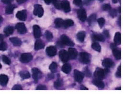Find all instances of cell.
<instances>
[{
	"mask_svg": "<svg viewBox=\"0 0 125 94\" xmlns=\"http://www.w3.org/2000/svg\"><path fill=\"white\" fill-rule=\"evenodd\" d=\"M79 60L83 63L87 64L90 62V55L86 52H81L79 55Z\"/></svg>",
	"mask_w": 125,
	"mask_h": 94,
	"instance_id": "obj_1",
	"label": "cell"
},
{
	"mask_svg": "<svg viewBox=\"0 0 125 94\" xmlns=\"http://www.w3.org/2000/svg\"><path fill=\"white\" fill-rule=\"evenodd\" d=\"M34 14L35 16H38L39 17L42 16L44 14V10L40 5L36 4L34 5Z\"/></svg>",
	"mask_w": 125,
	"mask_h": 94,
	"instance_id": "obj_2",
	"label": "cell"
},
{
	"mask_svg": "<svg viewBox=\"0 0 125 94\" xmlns=\"http://www.w3.org/2000/svg\"><path fill=\"white\" fill-rule=\"evenodd\" d=\"M94 76L96 79L102 80L105 78V71L103 69L100 68H97L96 69Z\"/></svg>",
	"mask_w": 125,
	"mask_h": 94,
	"instance_id": "obj_3",
	"label": "cell"
},
{
	"mask_svg": "<svg viewBox=\"0 0 125 94\" xmlns=\"http://www.w3.org/2000/svg\"><path fill=\"white\" fill-rule=\"evenodd\" d=\"M61 41L63 44L69 46H74V44L71 40L65 35H62L60 37Z\"/></svg>",
	"mask_w": 125,
	"mask_h": 94,
	"instance_id": "obj_4",
	"label": "cell"
},
{
	"mask_svg": "<svg viewBox=\"0 0 125 94\" xmlns=\"http://www.w3.org/2000/svg\"><path fill=\"white\" fill-rule=\"evenodd\" d=\"M74 76L75 80L79 83H81L84 78V74L77 70L74 71Z\"/></svg>",
	"mask_w": 125,
	"mask_h": 94,
	"instance_id": "obj_5",
	"label": "cell"
},
{
	"mask_svg": "<svg viewBox=\"0 0 125 94\" xmlns=\"http://www.w3.org/2000/svg\"><path fill=\"white\" fill-rule=\"evenodd\" d=\"M33 59L32 55L30 53H23L20 57V61L22 63H27L32 60Z\"/></svg>",
	"mask_w": 125,
	"mask_h": 94,
	"instance_id": "obj_6",
	"label": "cell"
},
{
	"mask_svg": "<svg viewBox=\"0 0 125 94\" xmlns=\"http://www.w3.org/2000/svg\"><path fill=\"white\" fill-rule=\"evenodd\" d=\"M32 77L35 82H37L39 79L41 78V73L40 71L36 68H34L32 70Z\"/></svg>",
	"mask_w": 125,
	"mask_h": 94,
	"instance_id": "obj_7",
	"label": "cell"
},
{
	"mask_svg": "<svg viewBox=\"0 0 125 94\" xmlns=\"http://www.w3.org/2000/svg\"><path fill=\"white\" fill-rule=\"evenodd\" d=\"M59 57L62 62L65 63L69 60L68 52L65 50H61L59 52Z\"/></svg>",
	"mask_w": 125,
	"mask_h": 94,
	"instance_id": "obj_8",
	"label": "cell"
},
{
	"mask_svg": "<svg viewBox=\"0 0 125 94\" xmlns=\"http://www.w3.org/2000/svg\"><path fill=\"white\" fill-rule=\"evenodd\" d=\"M77 16L80 20L84 22L87 19V14L86 11L83 8L80 9L77 11Z\"/></svg>",
	"mask_w": 125,
	"mask_h": 94,
	"instance_id": "obj_9",
	"label": "cell"
},
{
	"mask_svg": "<svg viewBox=\"0 0 125 94\" xmlns=\"http://www.w3.org/2000/svg\"><path fill=\"white\" fill-rule=\"evenodd\" d=\"M16 28L20 34H24L27 32V28L24 23H18L16 25Z\"/></svg>",
	"mask_w": 125,
	"mask_h": 94,
	"instance_id": "obj_10",
	"label": "cell"
},
{
	"mask_svg": "<svg viewBox=\"0 0 125 94\" xmlns=\"http://www.w3.org/2000/svg\"><path fill=\"white\" fill-rule=\"evenodd\" d=\"M46 52L47 54L49 57H54L56 54L57 49L55 47L50 46L46 48Z\"/></svg>",
	"mask_w": 125,
	"mask_h": 94,
	"instance_id": "obj_11",
	"label": "cell"
},
{
	"mask_svg": "<svg viewBox=\"0 0 125 94\" xmlns=\"http://www.w3.org/2000/svg\"><path fill=\"white\" fill-rule=\"evenodd\" d=\"M16 17L18 19L21 21H25L27 18V11L25 10H23L17 12Z\"/></svg>",
	"mask_w": 125,
	"mask_h": 94,
	"instance_id": "obj_12",
	"label": "cell"
},
{
	"mask_svg": "<svg viewBox=\"0 0 125 94\" xmlns=\"http://www.w3.org/2000/svg\"><path fill=\"white\" fill-rule=\"evenodd\" d=\"M61 7L66 13H68L70 11V5L69 3L67 0H63L61 2Z\"/></svg>",
	"mask_w": 125,
	"mask_h": 94,
	"instance_id": "obj_13",
	"label": "cell"
},
{
	"mask_svg": "<svg viewBox=\"0 0 125 94\" xmlns=\"http://www.w3.org/2000/svg\"><path fill=\"white\" fill-rule=\"evenodd\" d=\"M102 64L103 66L108 68H112L114 65V62L109 58H106L104 59L103 61Z\"/></svg>",
	"mask_w": 125,
	"mask_h": 94,
	"instance_id": "obj_14",
	"label": "cell"
},
{
	"mask_svg": "<svg viewBox=\"0 0 125 94\" xmlns=\"http://www.w3.org/2000/svg\"><path fill=\"white\" fill-rule=\"evenodd\" d=\"M69 58L71 59H74L77 57L78 53L75 48H70L68 50Z\"/></svg>",
	"mask_w": 125,
	"mask_h": 94,
	"instance_id": "obj_15",
	"label": "cell"
},
{
	"mask_svg": "<svg viewBox=\"0 0 125 94\" xmlns=\"http://www.w3.org/2000/svg\"><path fill=\"white\" fill-rule=\"evenodd\" d=\"M34 34L35 38H38L41 36V31L39 26L37 25H34L33 26Z\"/></svg>",
	"mask_w": 125,
	"mask_h": 94,
	"instance_id": "obj_16",
	"label": "cell"
},
{
	"mask_svg": "<svg viewBox=\"0 0 125 94\" xmlns=\"http://www.w3.org/2000/svg\"><path fill=\"white\" fill-rule=\"evenodd\" d=\"M45 46V44L42 40L40 39L37 40L35 42L34 49L36 50H39L44 48Z\"/></svg>",
	"mask_w": 125,
	"mask_h": 94,
	"instance_id": "obj_17",
	"label": "cell"
},
{
	"mask_svg": "<svg viewBox=\"0 0 125 94\" xmlns=\"http://www.w3.org/2000/svg\"><path fill=\"white\" fill-rule=\"evenodd\" d=\"M9 81V78L5 75H0V84L2 86H5L7 84Z\"/></svg>",
	"mask_w": 125,
	"mask_h": 94,
	"instance_id": "obj_18",
	"label": "cell"
},
{
	"mask_svg": "<svg viewBox=\"0 0 125 94\" xmlns=\"http://www.w3.org/2000/svg\"><path fill=\"white\" fill-rule=\"evenodd\" d=\"M112 49L113 53L114 56L117 59H120L121 58V51L115 48H113Z\"/></svg>",
	"mask_w": 125,
	"mask_h": 94,
	"instance_id": "obj_19",
	"label": "cell"
},
{
	"mask_svg": "<svg viewBox=\"0 0 125 94\" xmlns=\"http://www.w3.org/2000/svg\"><path fill=\"white\" fill-rule=\"evenodd\" d=\"M9 40L12 43H13V44L14 46H20L22 43V42L20 39L16 37L10 38Z\"/></svg>",
	"mask_w": 125,
	"mask_h": 94,
	"instance_id": "obj_20",
	"label": "cell"
},
{
	"mask_svg": "<svg viewBox=\"0 0 125 94\" xmlns=\"http://www.w3.org/2000/svg\"><path fill=\"white\" fill-rule=\"evenodd\" d=\"M114 43L116 45H119L121 43V34L120 32H117L115 34L114 38Z\"/></svg>",
	"mask_w": 125,
	"mask_h": 94,
	"instance_id": "obj_21",
	"label": "cell"
},
{
	"mask_svg": "<svg viewBox=\"0 0 125 94\" xmlns=\"http://www.w3.org/2000/svg\"><path fill=\"white\" fill-rule=\"evenodd\" d=\"M71 70V66L69 63L65 64L62 66V71L65 74H68L70 72Z\"/></svg>",
	"mask_w": 125,
	"mask_h": 94,
	"instance_id": "obj_22",
	"label": "cell"
},
{
	"mask_svg": "<svg viewBox=\"0 0 125 94\" xmlns=\"http://www.w3.org/2000/svg\"><path fill=\"white\" fill-rule=\"evenodd\" d=\"M14 31V28L13 27L9 26L6 27L4 30L5 35L8 36L13 34Z\"/></svg>",
	"mask_w": 125,
	"mask_h": 94,
	"instance_id": "obj_23",
	"label": "cell"
},
{
	"mask_svg": "<svg viewBox=\"0 0 125 94\" xmlns=\"http://www.w3.org/2000/svg\"><path fill=\"white\" fill-rule=\"evenodd\" d=\"M92 83L95 85L101 88H103L105 86L104 83L100 79H94L92 81Z\"/></svg>",
	"mask_w": 125,
	"mask_h": 94,
	"instance_id": "obj_24",
	"label": "cell"
},
{
	"mask_svg": "<svg viewBox=\"0 0 125 94\" xmlns=\"http://www.w3.org/2000/svg\"><path fill=\"white\" fill-rule=\"evenodd\" d=\"M76 36L77 40L79 42H84L85 37V32L83 31H80L77 34Z\"/></svg>",
	"mask_w": 125,
	"mask_h": 94,
	"instance_id": "obj_25",
	"label": "cell"
},
{
	"mask_svg": "<svg viewBox=\"0 0 125 94\" xmlns=\"http://www.w3.org/2000/svg\"><path fill=\"white\" fill-rule=\"evenodd\" d=\"M16 7V6L14 5H11V4L8 5L6 8V13L8 14L13 13L14 10Z\"/></svg>",
	"mask_w": 125,
	"mask_h": 94,
	"instance_id": "obj_26",
	"label": "cell"
},
{
	"mask_svg": "<svg viewBox=\"0 0 125 94\" xmlns=\"http://www.w3.org/2000/svg\"><path fill=\"white\" fill-rule=\"evenodd\" d=\"M74 25V22L72 20H67L63 21V27L65 28H67L71 26H73Z\"/></svg>",
	"mask_w": 125,
	"mask_h": 94,
	"instance_id": "obj_27",
	"label": "cell"
},
{
	"mask_svg": "<svg viewBox=\"0 0 125 94\" xmlns=\"http://www.w3.org/2000/svg\"><path fill=\"white\" fill-rule=\"evenodd\" d=\"M20 75L22 78L24 79H28L30 77V74L27 71L23 70L20 73Z\"/></svg>",
	"mask_w": 125,
	"mask_h": 94,
	"instance_id": "obj_28",
	"label": "cell"
},
{
	"mask_svg": "<svg viewBox=\"0 0 125 94\" xmlns=\"http://www.w3.org/2000/svg\"><path fill=\"white\" fill-rule=\"evenodd\" d=\"M64 21L61 18H57L54 21L55 26L57 28H60L63 26Z\"/></svg>",
	"mask_w": 125,
	"mask_h": 94,
	"instance_id": "obj_29",
	"label": "cell"
},
{
	"mask_svg": "<svg viewBox=\"0 0 125 94\" xmlns=\"http://www.w3.org/2000/svg\"><path fill=\"white\" fill-rule=\"evenodd\" d=\"M94 40L99 42H103L105 41V37L101 34H95L93 36Z\"/></svg>",
	"mask_w": 125,
	"mask_h": 94,
	"instance_id": "obj_30",
	"label": "cell"
},
{
	"mask_svg": "<svg viewBox=\"0 0 125 94\" xmlns=\"http://www.w3.org/2000/svg\"><path fill=\"white\" fill-rule=\"evenodd\" d=\"M96 15L95 14H92L89 16L88 18L87 21L88 24L90 26L94 22L96 21Z\"/></svg>",
	"mask_w": 125,
	"mask_h": 94,
	"instance_id": "obj_31",
	"label": "cell"
},
{
	"mask_svg": "<svg viewBox=\"0 0 125 94\" xmlns=\"http://www.w3.org/2000/svg\"><path fill=\"white\" fill-rule=\"evenodd\" d=\"M49 69L52 73H56L57 69V64L54 62H52L50 66Z\"/></svg>",
	"mask_w": 125,
	"mask_h": 94,
	"instance_id": "obj_32",
	"label": "cell"
},
{
	"mask_svg": "<svg viewBox=\"0 0 125 94\" xmlns=\"http://www.w3.org/2000/svg\"><path fill=\"white\" fill-rule=\"evenodd\" d=\"M92 48L94 50L98 52H100L101 51V47L100 45L98 43L96 42H94L92 43L91 46Z\"/></svg>",
	"mask_w": 125,
	"mask_h": 94,
	"instance_id": "obj_33",
	"label": "cell"
},
{
	"mask_svg": "<svg viewBox=\"0 0 125 94\" xmlns=\"http://www.w3.org/2000/svg\"><path fill=\"white\" fill-rule=\"evenodd\" d=\"M45 37L47 40L48 41H50L53 38V36L52 33L50 31H45Z\"/></svg>",
	"mask_w": 125,
	"mask_h": 94,
	"instance_id": "obj_34",
	"label": "cell"
},
{
	"mask_svg": "<svg viewBox=\"0 0 125 94\" xmlns=\"http://www.w3.org/2000/svg\"><path fill=\"white\" fill-rule=\"evenodd\" d=\"M62 85V82L60 79H58L54 82V86L56 89H58L59 88L61 87Z\"/></svg>",
	"mask_w": 125,
	"mask_h": 94,
	"instance_id": "obj_35",
	"label": "cell"
},
{
	"mask_svg": "<svg viewBox=\"0 0 125 94\" xmlns=\"http://www.w3.org/2000/svg\"><path fill=\"white\" fill-rule=\"evenodd\" d=\"M7 45L6 43L2 42L0 43V50L4 51L7 49Z\"/></svg>",
	"mask_w": 125,
	"mask_h": 94,
	"instance_id": "obj_36",
	"label": "cell"
},
{
	"mask_svg": "<svg viewBox=\"0 0 125 94\" xmlns=\"http://www.w3.org/2000/svg\"><path fill=\"white\" fill-rule=\"evenodd\" d=\"M2 59L3 62L6 64L9 65L11 63L10 59L7 57L5 56V55H3L2 56Z\"/></svg>",
	"mask_w": 125,
	"mask_h": 94,
	"instance_id": "obj_37",
	"label": "cell"
},
{
	"mask_svg": "<svg viewBox=\"0 0 125 94\" xmlns=\"http://www.w3.org/2000/svg\"><path fill=\"white\" fill-rule=\"evenodd\" d=\"M54 5V6L58 9H62L61 7V2L59 1H56L53 2Z\"/></svg>",
	"mask_w": 125,
	"mask_h": 94,
	"instance_id": "obj_38",
	"label": "cell"
},
{
	"mask_svg": "<svg viewBox=\"0 0 125 94\" xmlns=\"http://www.w3.org/2000/svg\"><path fill=\"white\" fill-rule=\"evenodd\" d=\"M97 21H98V22L99 26L101 28H102L105 24V19L103 18H101L98 19Z\"/></svg>",
	"mask_w": 125,
	"mask_h": 94,
	"instance_id": "obj_39",
	"label": "cell"
},
{
	"mask_svg": "<svg viewBox=\"0 0 125 94\" xmlns=\"http://www.w3.org/2000/svg\"><path fill=\"white\" fill-rule=\"evenodd\" d=\"M109 14L112 17H114L115 16H116L117 15L116 10L114 9H110V10H109Z\"/></svg>",
	"mask_w": 125,
	"mask_h": 94,
	"instance_id": "obj_40",
	"label": "cell"
},
{
	"mask_svg": "<svg viewBox=\"0 0 125 94\" xmlns=\"http://www.w3.org/2000/svg\"><path fill=\"white\" fill-rule=\"evenodd\" d=\"M121 76V65H120L118 68H117V71L116 73V76L117 77L120 78Z\"/></svg>",
	"mask_w": 125,
	"mask_h": 94,
	"instance_id": "obj_41",
	"label": "cell"
},
{
	"mask_svg": "<svg viewBox=\"0 0 125 94\" xmlns=\"http://www.w3.org/2000/svg\"><path fill=\"white\" fill-rule=\"evenodd\" d=\"M102 9L105 11H109L111 9V7L109 4H105L102 5Z\"/></svg>",
	"mask_w": 125,
	"mask_h": 94,
	"instance_id": "obj_42",
	"label": "cell"
},
{
	"mask_svg": "<svg viewBox=\"0 0 125 94\" xmlns=\"http://www.w3.org/2000/svg\"><path fill=\"white\" fill-rule=\"evenodd\" d=\"M84 73H85V75L87 76V77H91V75L90 71H89L88 68L87 67H86V68H85Z\"/></svg>",
	"mask_w": 125,
	"mask_h": 94,
	"instance_id": "obj_43",
	"label": "cell"
},
{
	"mask_svg": "<svg viewBox=\"0 0 125 94\" xmlns=\"http://www.w3.org/2000/svg\"><path fill=\"white\" fill-rule=\"evenodd\" d=\"M36 90H46L47 88L46 86L44 85H40L37 86Z\"/></svg>",
	"mask_w": 125,
	"mask_h": 94,
	"instance_id": "obj_44",
	"label": "cell"
},
{
	"mask_svg": "<svg viewBox=\"0 0 125 94\" xmlns=\"http://www.w3.org/2000/svg\"><path fill=\"white\" fill-rule=\"evenodd\" d=\"M12 90H22V87L20 85H14L13 87V88L12 89Z\"/></svg>",
	"mask_w": 125,
	"mask_h": 94,
	"instance_id": "obj_45",
	"label": "cell"
},
{
	"mask_svg": "<svg viewBox=\"0 0 125 94\" xmlns=\"http://www.w3.org/2000/svg\"><path fill=\"white\" fill-rule=\"evenodd\" d=\"M74 3L77 6H80L82 5L81 0H74Z\"/></svg>",
	"mask_w": 125,
	"mask_h": 94,
	"instance_id": "obj_46",
	"label": "cell"
},
{
	"mask_svg": "<svg viewBox=\"0 0 125 94\" xmlns=\"http://www.w3.org/2000/svg\"><path fill=\"white\" fill-rule=\"evenodd\" d=\"M14 0H1L2 2L4 4L9 5L11 4V3Z\"/></svg>",
	"mask_w": 125,
	"mask_h": 94,
	"instance_id": "obj_47",
	"label": "cell"
},
{
	"mask_svg": "<svg viewBox=\"0 0 125 94\" xmlns=\"http://www.w3.org/2000/svg\"><path fill=\"white\" fill-rule=\"evenodd\" d=\"M103 33H104L105 35L107 37H109L110 36L109 31L108 30H105L104 32H103Z\"/></svg>",
	"mask_w": 125,
	"mask_h": 94,
	"instance_id": "obj_48",
	"label": "cell"
},
{
	"mask_svg": "<svg viewBox=\"0 0 125 94\" xmlns=\"http://www.w3.org/2000/svg\"><path fill=\"white\" fill-rule=\"evenodd\" d=\"M27 0H17V2L20 4H22L26 2Z\"/></svg>",
	"mask_w": 125,
	"mask_h": 94,
	"instance_id": "obj_49",
	"label": "cell"
},
{
	"mask_svg": "<svg viewBox=\"0 0 125 94\" xmlns=\"http://www.w3.org/2000/svg\"><path fill=\"white\" fill-rule=\"evenodd\" d=\"M54 75L53 74H50L48 75V78L49 79H52L54 78Z\"/></svg>",
	"mask_w": 125,
	"mask_h": 94,
	"instance_id": "obj_50",
	"label": "cell"
},
{
	"mask_svg": "<svg viewBox=\"0 0 125 94\" xmlns=\"http://www.w3.org/2000/svg\"><path fill=\"white\" fill-rule=\"evenodd\" d=\"M80 88L81 90H88V89L87 88L83 85H81Z\"/></svg>",
	"mask_w": 125,
	"mask_h": 94,
	"instance_id": "obj_51",
	"label": "cell"
},
{
	"mask_svg": "<svg viewBox=\"0 0 125 94\" xmlns=\"http://www.w3.org/2000/svg\"><path fill=\"white\" fill-rule=\"evenodd\" d=\"M45 3L47 5H49L52 2V0H44Z\"/></svg>",
	"mask_w": 125,
	"mask_h": 94,
	"instance_id": "obj_52",
	"label": "cell"
},
{
	"mask_svg": "<svg viewBox=\"0 0 125 94\" xmlns=\"http://www.w3.org/2000/svg\"><path fill=\"white\" fill-rule=\"evenodd\" d=\"M3 40V35L0 34V42L2 41Z\"/></svg>",
	"mask_w": 125,
	"mask_h": 94,
	"instance_id": "obj_53",
	"label": "cell"
},
{
	"mask_svg": "<svg viewBox=\"0 0 125 94\" xmlns=\"http://www.w3.org/2000/svg\"><path fill=\"white\" fill-rule=\"evenodd\" d=\"M93 0H85V2L86 3H88L90 2L91 1H92Z\"/></svg>",
	"mask_w": 125,
	"mask_h": 94,
	"instance_id": "obj_54",
	"label": "cell"
},
{
	"mask_svg": "<svg viewBox=\"0 0 125 94\" xmlns=\"http://www.w3.org/2000/svg\"><path fill=\"white\" fill-rule=\"evenodd\" d=\"M3 20V19L2 17L1 16H0V24L2 23Z\"/></svg>",
	"mask_w": 125,
	"mask_h": 94,
	"instance_id": "obj_55",
	"label": "cell"
},
{
	"mask_svg": "<svg viewBox=\"0 0 125 94\" xmlns=\"http://www.w3.org/2000/svg\"><path fill=\"white\" fill-rule=\"evenodd\" d=\"M112 2L114 3H116L117 2V0H112Z\"/></svg>",
	"mask_w": 125,
	"mask_h": 94,
	"instance_id": "obj_56",
	"label": "cell"
},
{
	"mask_svg": "<svg viewBox=\"0 0 125 94\" xmlns=\"http://www.w3.org/2000/svg\"><path fill=\"white\" fill-rule=\"evenodd\" d=\"M116 90H121V87H119V88H116Z\"/></svg>",
	"mask_w": 125,
	"mask_h": 94,
	"instance_id": "obj_57",
	"label": "cell"
},
{
	"mask_svg": "<svg viewBox=\"0 0 125 94\" xmlns=\"http://www.w3.org/2000/svg\"><path fill=\"white\" fill-rule=\"evenodd\" d=\"M119 13H121V7H120L119 8Z\"/></svg>",
	"mask_w": 125,
	"mask_h": 94,
	"instance_id": "obj_58",
	"label": "cell"
},
{
	"mask_svg": "<svg viewBox=\"0 0 125 94\" xmlns=\"http://www.w3.org/2000/svg\"><path fill=\"white\" fill-rule=\"evenodd\" d=\"M2 68V65H1V64L0 63V68Z\"/></svg>",
	"mask_w": 125,
	"mask_h": 94,
	"instance_id": "obj_59",
	"label": "cell"
},
{
	"mask_svg": "<svg viewBox=\"0 0 125 94\" xmlns=\"http://www.w3.org/2000/svg\"><path fill=\"white\" fill-rule=\"evenodd\" d=\"M56 0H52V2H54V1H56Z\"/></svg>",
	"mask_w": 125,
	"mask_h": 94,
	"instance_id": "obj_60",
	"label": "cell"
},
{
	"mask_svg": "<svg viewBox=\"0 0 125 94\" xmlns=\"http://www.w3.org/2000/svg\"><path fill=\"white\" fill-rule=\"evenodd\" d=\"M98 0L101 1V2H102V1H103V0Z\"/></svg>",
	"mask_w": 125,
	"mask_h": 94,
	"instance_id": "obj_61",
	"label": "cell"
},
{
	"mask_svg": "<svg viewBox=\"0 0 125 94\" xmlns=\"http://www.w3.org/2000/svg\"><path fill=\"white\" fill-rule=\"evenodd\" d=\"M119 1H120V2L121 3V0H119Z\"/></svg>",
	"mask_w": 125,
	"mask_h": 94,
	"instance_id": "obj_62",
	"label": "cell"
}]
</instances>
